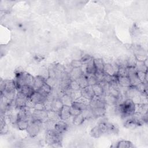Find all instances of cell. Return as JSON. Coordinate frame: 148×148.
<instances>
[{
    "mask_svg": "<svg viewBox=\"0 0 148 148\" xmlns=\"http://www.w3.org/2000/svg\"><path fill=\"white\" fill-rule=\"evenodd\" d=\"M61 134V133L58 132L55 129L47 130L46 135V143L54 146L60 145L62 139Z\"/></svg>",
    "mask_w": 148,
    "mask_h": 148,
    "instance_id": "obj_2",
    "label": "cell"
},
{
    "mask_svg": "<svg viewBox=\"0 0 148 148\" xmlns=\"http://www.w3.org/2000/svg\"><path fill=\"white\" fill-rule=\"evenodd\" d=\"M18 91H21L26 97L30 98L35 91L34 90L32 86L25 85L21 87L18 89Z\"/></svg>",
    "mask_w": 148,
    "mask_h": 148,
    "instance_id": "obj_14",
    "label": "cell"
},
{
    "mask_svg": "<svg viewBox=\"0 0 148 148\" xmlns=\"http://www.w3.org/2000/svg\"><path fill=\"white\" fill-rule=\"evenodd\" d=\"M134 146L131 142L126 140H121L119 141L116 145V147L117 148H132Z\"/></svg>",
    "mask_w": 148,
    "mask_h": 148,
    "instance_id": "obj_25",
    "label": "cell"
},
{
    "mask_svg": "<svg viewBox=\"0 0 148 148\" xmlns=\"http://www.w3.org/2000/svg\"><path fill=\"white\" fill-rule=\"evenodd\" d=\"M8 132V126L7 124H6L3 127L0 128V133L1 135L6 134Z\"/></svg>",
    "mask_w": 148,
    "mask_h": 148,
    "instance_id": "obj_52",
    "label": "cell"
},
{
    "mask_svg": "<svg viewBox=\"0 0 148 148\" xmlns=\"http://www.w3.org/2000/svg\"><path fill=\"white\" fill-rule=\"evenodd\" d=\"M147 74V72H144L142 71H137L136 72L137 76L139 78V79L140 80V82H142V83L145 82V77H146V76Z\"/></svg>",
    "mask_w": 148,
    "mask_h": 148,
    "instance_id": "obj_48",
    "label": "cell"
},
{
    "mask_svg": "<svg viewBox=\"0 0 148 148\" xmlns=\"http://www.w3.org/2000/svg\"><path fill=\"white\" fill-rule=\"evenodd\" d=\"M64 105L60 98H53L51 102V109L52 110L59 112L63 107Z\"/></svg>",
    "mask_w": 148,
    "mask_h": 148,
    "instance_id": "obj_15",
    "label": "cell"
},
{
    "mask_svg": "<svg viewBox=\"0 0 148 148\" xmlns=\"http://www.w3.org/2000/svg\"><path fill=\"white\" fill-rule=\"evenodd\" d=\"M107 122H101L90 131V135L94 138H98L107 132Z\"/></svg>",
    "mask_w": 148,
    "mask_h": 148,
    "instance_id": "obj_4",
    "label": "cell"
},
{
    "mask_svg": "<svg viewBox=\"0 0 148 148\" xmlns=\"http://www.w3.org/2000/svg\"><path fill=\"white\" fill-rule=\"evenodd\" d=\"M43 123L38 120H31L26 130V131L31 138L36 136L40 131Z\"/></svg>",
    "mask_w": 148,
    "mask_h": 148,
    "instance_id": "obj_3",
    "label": "cell"
},
{
    "mask_svg": "<svg viewBox=\"0 0 148 148\" xmlns=\"http://www.w3.org/2000/svg\"><path fill=\"white\" fill-rule=\"evenodd\" d=\"M45 83L46 80L40 75H38L34 77V82L32 87L35 91H38Z\"/></svg>",
    "mask_w": 148,
    "mask_h": 148,
    "instance_id": "obj_8",
    "label": "cell"
},
{
    "mask_svg": "<svg viewBox=\"0 0 148 148\" xmlns=\"http://www.w3.org/2000/svg\"><path fill=\"white\" fill-rule=\"evenodd\" d=\"M94 95L97 97H103L104 95V91L103 88L102 86L99 84L97 83L93 86H91Z\"/></svg>",
    "mask_w": 148,
    "mask_h": 148,
    "instance_id": "obj_21",
    "label": "cell"
},
{
    "mask_svg": "<svg viewBox=\"0 0 148 148\" xmlns=\"http://www.w3.org/2000/svg\"><path fill=\"white\" fill-rule=\"evenodd\" d=\"M47 117H48V119L54 121L55 122H57V121L61 120L59 112H57L52 110H50L47 111Z\"/></svg>",
    "mask_w": 148,
    "mask_h": 148,
    "instance_id": "obj_24",
    "label": "cell"
},
{
    "mask_svg": "<svg viewBox=\"0 0 148 148\" xmlns=\"http://www.w3.org/2000/svg\"><path fill=\"white\" fill-rule=\"evenodd\" d=\"M61 119L64 121H68L71 117L69 113V106L64 105L59 112Z\"/></svg>",
    "mask_w": 148,
    "mask_h": 148,
    "instance_id": "obj_12",
    "label": "cell"
},
{
    "mask_svg": "<svg viewBox=\"0 0 148 148\" xmlns=\"http://www.w3.org/2000/svg\"><path fill=\"white\" fill-rule=\"evenodd\" d=\"M117 80L119 85L121 87L128 88L131 86L128 76H117Z\"/></svg>",
    "mask_w": 148,
    "mask_h": 148,
    "instance_id": "obj_18",
    "label": "cell"
},
{
    "mask_svg": "<svg viewBox=\"0 0 148 148\" xmlns=\"http://www.w3.org/2000/svg\"><path fill=\"white\" fill-rule=\"evenodd\" d=\"M47 97H45L42 94H40L38 91H35L34 94L31 95L30 98L31 100L35 103H40V102H44L47 99Z\"/></svg>",
    "mask_w": 148,
    "mask_h": 148,
    "instance_id": "obj_13",
    "label": "cell"
},
{
    "mask_svg": "<svg viewBox=\"0 0 148 148\" xmlns=\"http://www.w3.org/2000/svg\"><path fill=\"white\" fill-rule=\"evenodd\" d=\"M108 91H109V94H110V95H113V97H116V98H117V99L121 97V93L120 92V88L114 87L113 86H112L110 85L109 86V88H108Z\"/></svg>",
    "mask_w": 148,
    "mask_h": 148,
    "instance_id": "obj_31",
    "label": "cell"
},
{
    "mask_svg": "<svg viewBox=\"0 0 148 148\" xmlns=\"http://www.w3.org/2000/svg\"><path fill=\"white\" fill-rule=\"evenodd\" d=\"M26 97L21 91H17L16 98L14 99V103L17 109H21L25 107Z\"/></svg>",
    "mask_w": 148,
    "mask_h": 148,
    "instance_id": "obj_6",
    "label": "cell"
},
{
    "mask_svg": "<svg viewBox=\"0 0 148 148\" xmlns=\"http://www.w3.org/2000/svg\"><path fill=\"white\" fill-rule=\"evenodd\" d=\"M70 64L73 68H81L83 65L80 60H73L71 62Z\"/></svg>",
    "mask_w": 148,
    "mask_h": 148,
    "instance_id": "obj_43",
    "label": "cell"
},
{
    "mask_svg": "<svg viewBox=\"0 0 148 148\" xmlns=\"http://www.w3.org/2000/svg\"><path fill=\"white\" fill-rule=\"evenodd\" d=\"M80 91H81L82 96L89 99H91L95 95L91 86L88 85L85 88H81Z\"/></svg>",
    "mask_w": 148,
    "mask_h": 148,
    "instance_id": "obj_10",
    "label": "cell"
},
{
    "mask_svg": "<svg viewBox=\"0 0 148 148\" xmlns=\"http://www.w3.org/2000/svg\"><path fill=\"white\" fill-rule=\"evenodd\" d=\"M29 121L28 120H18L17 123H16V125L18 128V130H21V131H24V130H26L29 123Z\"/></svg>",
    "mask_w": 148,
    "mask_h": 148,
    "instance_id": "obj_27",
    "label": "cell"
},
{
    "mask_svg": "<svg viewBox=\"0 0 148 148\" xmlns=\"http://www.w3.org/2000/svg\"><path fill=\"white\" fill-rule=\"evenodd\" d=\"M72 105L74 106L75 108H76L77 109H78L79 110H80L82 112L87 109L90 106V105H84V104H83V103H81L79 102H75V101L73 102Z\"/></svg>",
    "mask_w": 148,
    "mask_h": 148,
    "instance_id": "obj_40",
    "label": "cell"
},
{
    "mask_svg": "<svg viewBox=\"0 0 148 148\" xmlns=\"http://www.w3.org/2000/svg\"><path fill=\"white\" fill-rule=\"evenodd\" d=\"M69 113H70V114L71 116L74 117V116L79 114V113H82V111H80V110H79L78 109L75 108L74 106L71 105L69 106Z\"/></svg>",
    "mask_w": 148,
    "mask_h": 148,
    "instance_id": "obj_46",
    "label": "cell"
},
{
    "mask_svg": "<svg viewBox=\"0 0 148 148\" xmlns=\"http://www.w3.org/2000/svg\"><path fill=\"white\" fill-rule=\"evenodd\" d=\"M135 68L137 71H142L144 72H147V67L145 65L143 61H137Z\"/></svg>",
    "mask_w": 148,
    "mask_h": 148,
    "instance_id": "obj_37",
    "label": "cell"
},
{
    "mask_svg": "<svg viewBox=\"0 0 148 148\" xmlns=\"http://www.w3.org/2000/svg\"><path fill=\"white\" fill-rule=\"evenodd\" d=\"M94 62L97 70L103 71L105 62L102 58H94Z\"/></svg>",
    "mask_w": 148,
    "mask_h": 148,
    "instance_id": "obj_34",
    "label": "cell"
},
{
    "mask_svg": "<svg viewBox=\"0 0 148 148\" xmlns=\"http://www.w3.org/2000/svg\"><path fill=\"white\" fill-rule=\"evenodd\" d=\"M24 72V69H23L21 67H20V66L18 67V68H16V70H15V73H16V74H18V73H21V72Z\"/></svg>",
    "mask_w": 148,
    "mask_h": 148,
    "instance_id": "obj_54",
    "label": "cell"
},
{
    "mask_svg": "<svg viewBox=\"0 0 148 148\" xmlns=\"http://www.w3.org/2000/svg\"><path fill=\"white\" fill-rule=\"evenodd\" d=\"M103 72L108 74L110 76H114L116 75L115 72L113 69V68L110 62H108V63H105L104 66H103ZM117 76V75H116Z\"/></svg>",
    "mask_w": 148,
    "mask_h": 148,
    "instance_id": "obj_29",
    "label": "cell"
},
{
    "mask_svg": "<svg viewBox=\"0 0 148 148\" xmlns=\"http://www.w3.org/2000/svg\"><path fill=\"white\" fill-rule=\"evenodd\" d=\"M0 89L1 92H2L5 89V80H1L0 82Z\"/></svg>",
    "mask_w": 148,
    "mask_h": 148,
    "instance_id": "obj_53",
    "label": "cell"
},
{
    "mask_svg": "<svg viewBox=\"0 0 148 148\" xmlns=\"http://www.w3.org/2000/svg\"><path fill=\"white\" fill-rule=\"evenodd\" d=\"M68 124L65 121L62 120H60L56 122L54 125V129L58 132L62 134L65 131H66L68 129Z\"/></svg>",
    "mask_w": 148,
    "mask_h": 148,
    "instance_id": "obj_9",
    "label": "cell"
},
{
    "mask_svg": "<svg viewBox=\"0 0 148 148\" xmlns=\"http://www.w3.org/2000/svg\"><path fill=\"white\" fill-rule=\"evenodd\" d=\"M74 101L77 102H79V103L86 105H90V99H87V98H85L83 96L80 97L77 99H75Z\"/></svg>",
    "mask_w": 148,
    "mask_h": 148,
    "instance_id": "obj_45",
    "label": "cell"
},
{
    "mask_svg": "<svg viewBox=\"0 0 148 148\" xmlns=\"http://www.w3.org/2000/svg\"><path fill=\"white\" fill-rule=\"evenodd\" d=\"M84 73L81 68H73L72 71L69 73V77L71 80H76L79 77H80Z\"/></svg>",
    "mask_w": 148,
    "mask_h": 148,
    "instance_id": "obj_17",
    "label": "cell"
},
{
    "mask_svg": "<svg viewBox=\"0 0 148 148\" xmlns=\"http://www.w3.org/2000/svg\"><path fill=\"white\" fill-rule=\"evenodd\" d=\"M35 103L31 100L30 98H27L25 102V107L29 109H34Z\"/></svg>",
    "mask_w": 148,
    "mask_h": 148,
    "instance_id": "obj_49",
    "label": "cell"
},
{
    "mask_svg": "<svg viewBox=\"0 0 148 148\" xmlns=\"http://www.w3.org/2000/svg\"><path fill=\"white\" fill-rule=\"evenodd\" d=\"M34 109H35V110H46L45 106V104H44L43 102H40V103H35Z\"/></svg>",
    "mask_w": 148,
    "mask_h": 148,
    "instance_id": "obj_50",
    "label": "cell"
},
{
    "mask_svg": "<svg viewBox=\"0 0 148 148\" xmlns=\"http://www.w3.org/2000/svg\"><path fill=\"white\" fill-rule=\"evenodd\" d=\"M77 82L78 83L79 85L80 86V88H83L88 86L87 76L86 75L83 74L80 77H79L77 80Z\"/></svg>",
    "mask_w": 148,
    "mask_h": 148,
    "instance_id": "obj_32",
    "label": "cell"
},
{
    "mask_svg": "<svg viewBox=\"0 0 148 148\" xmlns=\"http://www.w3.org/2000/svg\"><path fill=\"white\" fill-rule=\"evenodd\" d=\"M105 103L104 102L103 97H97L94 96L90 99V106L91 108H105Z\"/></svg>",
    "mask_w": 148,
    "mask_h": 148,
    "instance_id": "obj_7",
    "label": "cell"
},
{
    "mask_svg": "<svg viewBox=\"0 0 148 148\" xmlns=\"http://www.w3.org/2000/svg\"><path fill=\"white\" fill-rule=\"evenodd\" d=\"M5 80V89L4 91H10L17 90L16 83L13 80Z\"/></svg>",
    "mask_w": 148,
    "mask_h": 148,
    "instance_id": "obj_28",
    "label": "cell"
},
{
    "mask_svg": "<svg viewBox=\"0 0 148 148\" xmlns=\"http://www.w3.org/2000/svg\"><path fill=\"white\" fill-rule=\"evenodd\" d=\"M94 75H95V76L97 78V80L98 81V83L104 80L105 73L103 72V71H101L97 70L95 73H94Z\"/></svg>",
    "mask_w": 148,
    "mask_h": 148,
    "instance_id": "obj_42",
    "label": "cell"
},
{
    "mask_svg": "<svg viewBox=\"0 0 148 148\" xmlns=\"http://www.w3.org/2000/svg\"><path fill=\"white\" fill-rule=\"evenodd\" d=\"M86 64V75L94 74L97 71L94 62V58L92 57Z\"/></svg>",
    "mask_w": 148,
    "mask_h": 148,
    "instance_id": "obj_20",
    "label": "cell"
},
{
    "mask_svg": "<svg viewBox=\"0 0 148 148\" xmlns=\"http://www.w3.org/2000/svg\"><path fill=\"white\" fill-rule=\"evenodd\" d=\"M124 127L130 130H134L138 127L136 123L131 118V116L127 118L124 122Z\"/></svg>",
    "mask_w": 148,
    "mask_h": 148,
    "instance_id": "obj_30",
    "label": "cell"
},
{
    "mask_svg": "<svg viewBox=\"0 0 148 148\" xmlns=\"http://www.w3.org/2000/svg\"><path fill=\"white\" fill-rule=\"evenodd\" d=\"M147 103L135 104L134 112L139 113L143 115L147 113Z\"/></svg>",
    "mask_w": 148,
    "mask_h": 148,
    "instance_id": "obj_19",
    "label": "cell"
},
{
    "mask_svg": "<svg viewBox=\"0 0 148 148\" xmlns=\"http://www.w3.org/2000/svg\"><path fill=\"white\" fill-rule=\"evenodd\" d=\"M131 118L136 123L138 126L142 125L144 123H146L144 119V116L139 113L134 112L131 116Z\"/></svg>",
    "mask_w": 148,
    "mask_h": 148,
    "instance_id": "obj_16",
    "label": "cell"
},
{
    "mask_svg": "<svg viewBox=\"0 0 148 148\" xmlns=\"http://www.w3.org/2000/svg\"><path fill=\"white\" fill-rule=\"evenodd\" d=\"M60 98L61 100L64 105L70 106L72 105L73 102L70 95L68 94H63Z\"/></svg>",
    "mask_w": 148,
    "mask_h": 148,
    "instance_id": "obj_33",
    "label": "cell"
},
{
    "mask_svg": "<svg viewBox=\"0 0 148 148\" xmlns=\"http://www.w3.org/2000/svg\"><path fill=\"white\" fill-rule=\"evenodd\" d=\"M85 120H86V119H85L84 117L83 116L82 113H80L79 114L73 117L72 123H73V125L78 126V125H82Z\"/></svg>",
    "mask_w": 148,
    "mask_h": 148,
    "instance_id": "obj_26",
    "label": "cell"
},
{
    "mask_svg": "<svg viewBox=\"0 0 148 148\" xmlns=\"http://www.w3.org/2000/svg\"><path fill=\"white\" fill-rule=\"evenodd\" d=\"M69 95H70V97L72 99L73 101H74L75 99H77L78 98H79L80 97L82 96L81 91H80V90H72L71 91V92H70Z\"/></svg>",
    "mask_w": 148,
    "mask_h": 148,
    "instance_id": "obj_41",
    "label": "cell"
},
{
    "mask_svg": "<svg viewBox=\"0 0 148 148\" xmlns=\"http://www.w3.org/2000/svg\"><path fill=\"white\" fill-rule=\"evenodd\" d=\"M92 58V57H91V56H89V55H88V54H86V55L83 56L81 58L80 60H81V61L83 62V64H87Z\"/></svg>",
    "mask_w": 148,
    "mask_h": 148,
    "instance_id": "obj_51",
    "label": "cell"
},
{
    "mask_svg": "<svg viewBox=\"0 0 148 148\" xmlns=\"http://www.w3.org/2000/svg\"><path fill=\"white\" fill-rule=\"evenodd\" d=\"M86 76L89 86H93L98 83V81L94 74H87L86 75Z\"/></svg>",
    "mask_w": 148,
    "mask_h": 148,
    "instance_id": "obj_38",
    "label": "cell"
},
{
    "mask_svg": "<svg viewBox=\"0 0 148 148\" xmlns=\"http://www.w3.org/2000/svg\"><path fill=\"white\" fill-rule=\"evenodd\" d=\"M92 112L94 117H100L105 116L106 113L105 108H92Z\"/></svg>",
    "mask_w": 148,
    "mask_h": 148,
    "instance_id": "obj_23",
    "label": "cell"
},
{
    "mask_svg": "<svg viewBox=\"0 0 148 148\" xmlns=\"http://www.w3.org/2000/svg\"><path fill=\"white\" fill-rule=\"evenodd\" d=\"M136 62H137V60L136 59L134 55L127 57V67H135Z\"/></svg>",
    "mask_w": 148,
    "mask_h": 148,
    "instance_id": "obj_39",
    "label": "cell"
},
{
    "mask_svg": "<svg viewBox=\"0 0 148 148\" xmlns=\"http://www.w3.org/2000/svg\"><path fill=\"white\" fill-rule=\"evenodd\" d=\"M34 77L32 75L27 72H23L16 75V85L17 90L21 87L25 85L32 86L34 82Z\"/></svg>",
    "mask_w": 148,
    "mask_h": 148,
    "instance_id": "obj_1",
    "label": "cell"
},
{
    "mask_svg": "<svg viewBox=\"0 0 148 148\" xmlns=\"http://www.w3.org/2000/svg\"><path fill=\"white\" fill-rule=\"evenodd\" d=\"M147 83H140L135 87L136 89L141 94H147Z\"/></svg>",
    "mask_w": 148,
    "mask_h": 148,
    "instance_id": "obj_35",
    "label": "cell"
},
{
    "mask_svg": "<svg viewBox=\"0 0 148 148\" xmlns=\"http://www.w3.org/2000/svg\"><path fill=\"white\" fill-rule=\"evenodd\" d=\"M32 120L40 121L42 123H44L48 119L47 117V111L46 110H35L34 109V111L32 114Z\"/></svg>",
    "mask_w": 148,
    "mask_h": 148,
    "instance_id": "obj_5",
    "label": "cell"
},
{
    "mask_svg": "<svg viewBox=\"0 0 148 148\" xmlns=\"http://www.w3.org/2000/svg\"><path fill=\"white\" fill-rule=\"evenodd\" d=\"M117 76H127V67L120 66L117 74Z\"/></svg>",
    "mask_w": 148,
    "mask_h": 148,
    "instance_id": "obj_47",
    "label": "cell"
},
{
    "mask_svg": "<svg viewBox=\"0 0 148 148\" xmlns=\"http://www.w3.org/2000/svg\"><path fill=\"white\" fill-rule=\"evenodd\" d=\"M104 102L106 105L113 106L118 104V99L116 97L110 95V94H105L103 96Z\"/></svg>",
    "mask_w": 148,
    "mask_h": 148,
    "instance_id": "obj_11",
    "label": "cell"
},
{
    "mask_svg": "<svg viewBox=\"0 0 148 148\" xmlns=\"http://www.w3.org/2000/svg\"><path fill=\"white\" fill-rule=\"evenodd\" d=\"M51 91L52 88L47 83H45L38 91L42 94L45 97H48L51 94Z\"/></svg>",
    "mask_w": 148,
    "mask_h": 148,
    "instance_id": "obj_22",
    "label": "cell"
},
{
    "mask_svg": "<svg viewBox=\"0 0 148 148\" xmlns=\"http://www.w3.org/2000/svg\"><path fill=\"white\" fill-rule=\"evenodd\" d=\"M40 76H42L43 78H44L46 80L50 77L49 75V68H46V66H43L40 68L39 71V75Z\"/></svg>",
    "mask_w": 148,
    "mask_h": 148,
    "instance_id": "obj_36",
    "label": "cell"
},
{
    "mask_svg": "<svg viewBox=\"0 0 148 148\" xmlns=\"http://www.w3.org/2000/svg\"><path fill=\"white\" fill-rule=\"evenodd\" d=\"M69 88L71 90H79L81 89L76 80H71L69 86Z\"/></svg>",
    "mask_w": 148,
    "mask_h": 148,
    "instance_id": "obj_44",
    "label": "cell"
}]
</instances>
